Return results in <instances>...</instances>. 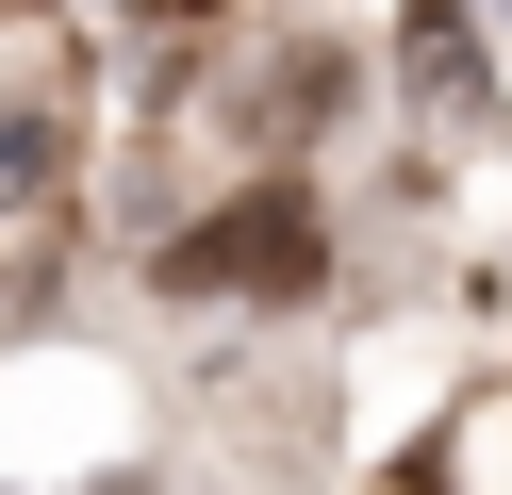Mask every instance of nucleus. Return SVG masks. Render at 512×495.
I'll list each match as a JSON object with an SVG mask.
<instances>
[{
    "label": "nucleus",
    "mask_w": 512,
    "mask_h": 495,
    "mask_svg": "<svg viewBox=\"0 0 512 495\" xmlns=\"http://www.w3.org/2000/svg\"><path fill=\"white\" fill-rule=\"evenodd\" d=\"M166 281H314V215H298V182H248V215L182 231Z\"/></svg>",
    "instance_id": "f257e3e1"
},
{
    "label": "nucleus",
    "mask_w": 512,
    "mask_h": 495,
    "mask_svg": "<svg viewBox=\"0 0 512 495\" xmlns=\"http://www.w3.org/2000/svg\"><path fill=\"white\" fill-rule=\"evenodd\" d=\"M34 215H50V116H17L0 132V248H34Z\"/></svg>",
    "instance_id": "f03ea898"
},
{
    "label": "nucleus",
    "mask_w": 512,
    "mask_h": 495,
    "mask_svg": "<svg viewBox=\"0 0 512 495\" xmlns=\"http://www.w3.org/2000/svg\"><path fill=\"white\" fill-rule=\"evenodd\" d=\"M116 495H166V479H116Z\"/></svg>",
    "instance_id": "7ed1b4c3"
}]
</instances>
